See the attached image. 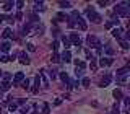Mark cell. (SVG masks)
I'll use <instances>...</instances> for the list:
<instances>
[{
  "label": "cell",
  "instance_id": "cell-34",
  "mask_svg": "<svg viewBox=\"0 0 130 114\" xmlns=\"http://www.w3.org/2000/svg\"><path fill=\"white\" fill-rule=\"evenodd\" d=\"M23 5H24L23 0H18V2H16V7H18V8H23Z\"/></svg>",
  "mask_w": 130,
  "mask_h": 114
},
{
  "label": "cell",
  "instance_id": "cell-2",
  "mask_svg": "<svg viewBox=\"0 0 130 114\" xmlns=\"http://www.w3.org/2000/svg\"><path fill=\"white\" fill-rule=\"evenodd\" d=\"M114 11H116V15H119V16L124 18V16L128 15V5H127V3H124V5H116Z\"/></svg>",
  "mask_w": 130,
  "mask_h": 114
},
{
  "label": "cell",
  "instance_id": "cell-26",
  "mask_svg": "<svg viewBox=\"0 0 130 114\" xmlns=\"http://www.w3.org/2000/svg\"><path fill=\"white\" fill-rule=\"evenodd\" d=\"M52 62H60V55L57 52H54V55H52Z\"/></svg>",
  "mask_w": 130,
  "mask_h": 114
},
{
  "label": "cell",
  "instance_id": "cell-19",
  "mask_svg": "<svg viewBox=\"0 0 130 114\" xmlns=\"http://www.w3.org/2000/svg\"><path fill=\"white\" fill-rule=\"evenodd\" d=\"M16 106H18L16 103H10V104H8V111H10L11 114H13V112L16 111V109H18V108H16Z\"/></svg>",
  "mask_w": 130,
  "mask_h": 114
},
{
  "label": "cell",
  "instance_id": "cell-37",
  "mask_svg": "<svg viewBox=\"0 0 130 114\" xmlns=\"http://www.w3.org/2000/svg\"><path fill=\"white\" fill-rule=\"evenodd\" d=\"M49 73H51V78H52V80H54V78H55V77H57V73H55L54 70H51V72H49Z\"/></svg>",
  "mask_w": 130,
  "mask_h": 114
},
{
  "label": "cell",
  "instance_id": "cell-43",
  "mask_svg": "<svg viewBox=\"0 0 130 114\" xmlns=\"http://www.w3.org/2000/svg\"><path fill=\"white\" fill-rule=\"evenodd\" d=\"M16 18H18V20H21V18H23V15H21V11H18V13H16Z\"/></svg>",
  "mask_w": 130,
  "mask_h": 114
},
{
  "label": "cell",
  "instance_id": "cell-25",
  "mask_svg": "<svg viewBox=\"0 0 130 114\" xmlns=\"http://www.w3.org/2000/svg\"><path fill=\"white\" fill-rule=\"evenodd\" d=\"M62 42H63V46H65V47H70V46H72L70 41H68V38H65V36L62 38Z\"/></svg>",
  "mask_w": 130,
  "mask_h": 114
},
{
  "label": "cell",
  "instance_id": "cell-38",
  "mask_svg": "<svg viewBox=\"0 0 130 114\" xmlns=\"http://www.w3.org/2000/svg\"><path fill=\"white\" fill-rule=\"evenodd\" d=\"M38 20H39L38 15H31V21H38Z\"/></svg>",
  "mask_w": 130,
  "mask_h": 114
},
{
  "label": "cell",
  "instance_id": "cell-33",
  "mask_svg": "<svg viewBox=\"0 0 130 114\" xmlns=\"http://www.w3.org/2000/svg\"><path fill=\"white\" fill-rule=\"evenodd\" d=\"M52 47H54V51H57V49H59V41H54V42H52Z\"/></svg>",
  "mask_w": 130,
  "mask_h": 114
},
{
  "label": "cell",
  "instance_id": "cell-5",
  "mask_svg": "<svg viewBox=\"0 0 130 114\" xmlns=\"http://www.w3.org/2000/svg\"><path fill=\"white\" fill-rule=\"evenodd\" d=\"M68 41H70V44H76V46H80V36L78 34H75V33H72L70 34V38H68Z\"/></svg>",
  "mask_w": 130,
  "mask_h": 114
},
{
  "label": "cell",
  "instance_id": "cell-36",
  "mask_svg": "<svg viewBox=\"0 0 130 114\" xmlns=\"http://www.w3.org/2000/svg\"><path fill=\"white\" fill-rule=\"evenodd\" d=\"M28 49H29V51L32 52V51H34V49H36V47H34V44H31V42H29V44H28Z\"/></svg>",
  "mask_w": 130,
  "mask_h": 114
},
{
  "label": "cell",
  "instance_id": "cell-16",
  "mask_svg": "<svg viewBox=\"0 0 130 114\" xmlns=\"http://www.w3.org/2000/svg\"><path fill=\"white\" fill-rule=\"evenodd\" d=\"M112 96L119 101V99H122V91H120V90H114V91H112Z\"/></svg>",
  "mask_w": 130,
  "mask_h": 114
},
{
  "label": "cell",
  "instance_id": "cell-35",
  "mask_svg": "<svg viewBox=\"0 0 130 114\" xmlns=\"http://www.w3.org/2000/svg\"><path fill=\"white\" fill-rule=\"evenodd\" d=\"M3 78H5L7 81H10V78H11V75H10V73H5V75H3Z\"/></svg>",
  "mask_w": 130,
  "mask_h": 114
},
{
  "label": "cell",
  "instance_id": "cell-13",
  "mask_svg": "<svg viewBox=\"0 0 130 114\" xmlns=\"http://www.w3.org/2000/svg\"><path fill=\"white\" fill-rule=\"evenodd\" d=\"M2 36H3V38H7V39H8V38H13V31H11L10 28H7V30L2 33Z\"/></svg>",
  "mask_w": 130,
  "mask_h": 114
},
{
  "label": "cell",
  "instance_id": "cell-29",
  "mask_svg": "<svg viewBox=\"0 0 130 114\" xmlns=\"http://www.w3.org/2000/svg\"><path fill=\"white\" fill-rule=\"evenodd\" d=\"M104 52H106V54H109V55H112V52H114V51H112V47H109V46H107V47L104 49Z\"/></svg>",
  "mask_w": 130,
  "mask_h": 114
},
{
  "label": "cell",
  "instance_id": "cell-9",
  "mask_svg": "<svg viewBox=\"0 0 130 114\" xmlns=\"http://www.w3.org/2000/svg\"><path fill=\"white\" fill-rule=\"evenodd\" d=\"M60 60H63V62H70V60H72V54H70V52H63V54H62V57H60Z\"/></svg>",
  "mask_w": 130,
  "mask_h": 114
},
{
  "label": "cell",
  "instance_id": "cell-40",
  "mask_svg": "<svg viewBox=\"0 0 130 114\" xmlns=\"http://www.w3.org/2000/svg\"><path fill=\"white\" fill-rule=\"evenodd\" d=\"M89 67H91V70H96V64L93 62V60H91V65H89Z\"/></svg>",
  "mask_w": 130,
  "mask_h": 114
},
{
  "label": "cell",
  "instance_id": "cell-39",
  "mask_svg": "<svg viewBox=\"0 0 130 114\" xmlns=\"http://www.w3.org/2000/svg\"><path fill=\"white\" fill-rule=\"evenodd\" d=\"M111 28H112V23L107 21V23H106V30H111Z\"/></svg>",
  "mask_w": 130,
  "mask_h": 114
},
{
  "label": "cell",
  "instance_id": "cell-32",
  "mask_svg": "<svg viewBox=\"0 0 130 114\" xmlns=\"http://www.w3.org/2000/svg\"><path fill=\"white\" fill-rule=\"evenodd\" d=\"M20 111H21L23 114H26L28 111H29V108H28V106H23V108H21V109H20Z\"/></svg>",
  "mask_w": 130,
  "mask_h": 114
},
{
  "label": "cell",
  "instance_id": "cell-15",
  "mask_svg": "<svg viewBox=\"0 0 130 114\" xmlns=\"http://www.w3.org/2000/svg\"><path fill=\"white\" fill-rule=\"evenodd\" d=\"M75 65H76V70H78V68H81V70L86 68V64H85L83 60H75Z\"/></svg>",
  "mask_w": 130,
  "mask_h": 114
},
{
  "label": "cell",
  "instance_id": "cell-17",
  "mask_svg": "<svg viewBox=\"0 0 130 114\" xmlns=\"http://www.w3.org/2000/svg\"><path fill=\"white\" fill-rule=\"evenodd\" d=\"M68 18H70V16H67L65 13H59V15H57V20H59V21H68Z\"/></svg>",
  "mask_w": 130,
  "mask_h": 114
},
{
  "label": "cell",
  "instance_id": "cell-23",
  "mask_svg": "<svg viewBox=\"0 0 130 114\" xmlns=\"http://www.w3.org/2000/svg\"><path fill=\"white\" fill-rule=\"evenodd\" d=\"M21 87H23L24 90H29V80H28V78L23 80V81H21Z\"/></svg>",
  "mask_w": 130,
  "mask_h": 114
},
{
  "label": "cell",
  "instance_id": "cell-3",
  "mask_svg": "<svg viewBox=\"0 0 130 114\" xmlns=\"http://www.w3.org/2000/svg\"><path fill=\"white\" fill-rule=\"evenodd\" d=\"M86 42H88V46L89 47H101V42H99V41H98V38H96V36H91V34H89L88 36V38H86Z\"/></svg>",
  "mask_w": 130,
  "mask_h": 114
},
{
  "label": "cell",
  "instance_id": "cell-14",
  "mask_svg": "<svg viewBox=\"0 0 130 114\" xmlns=\"http://www.w3.org/2000/svg\"><path fill=\"white\" fill-rule=\"evenodd\" d=\"M41 114H51V106H49L47 103L42 104V111H41Z\"/></svg>",
  "mask_w": 130,
  "mask_h": 114
},
{
  "label": "cell",
  "instance_id": "cell-41",
  "mask_svg": "<svg viewBox=\"0 0 130 114\" xmlns=\"http://www.w3.org/2000/svg\"><path fill=\"white\" fill-rule=\"evenodd\" d=\"M24 103H26V99H18L16 101V104H24Z\"/></svg>",
  "mask_w": 130,
  "mask_h": 114
},
{
  "label": "cell",
  "instance_id": "cell-8",
  "mask_svg": "<svg viewBox=\"0 0 130 114\" xmlns=\"http://www.w3.org/2000/svg\"><path fill=\"white\" fill-rule=\"evenodd\" d=\"M10 88H11V81L3 80V81H2V85H0V90H2V91H8Z\"/></svg>",
  "mask_w": 130,
  "mask_h": 114
},
{
  "label": "cell",
  "instance_id": "cell-22",
  "mask_svg": "<svg viewBox=\"0 0 130 114\" xmlns=\"http://www.w3.org/2000/svg\"><path fill=\"white\" fill-rule=\"evenodd\" d=\"M59 7H60V8H70L72 3H70V2H59Z\"/></svg>",
  "mask_w": 130,
  "mask_h": 114
},
{
  "label": "cell",
  "instance_id": "cell-12",
  "mask_svg": "<svg viewBox=\"0 0 130 114\" xmlns=\"http://www.w3.org/2000/svg\"><path fill=\"white\" fill-rule=\"evenodd\" d=\"M0 49H2L3 52H8V51H10V49H11V44L8 42V41H5V42H3L2 46H0Z\"/></svg>",
  "mask_w": 130,
  "mask_h": 114
},
{
  "label": "cell",
  "instance_id": "cell-27",
  "mask_svg": "<svg viewBox=\"0 0 130 114\" xmlns=\"http://www.w3.org/2000/svg\"><path fill=\"white\" fill-rule=\"evenodd\" d=\"M29 30H31V24H26V26L23 28V34H28V33H29Z\"/></svg>",
  "mask_w": 130,
  "mask_h": 114
},
{
  "label": "cell",
  "instance_id": "cell-10",
  "mask_svg": "<svg viewBox=\"0 0 130 114\" xmlns=\"http://www.w3.org/2000/svg\"><path fill=\"white\" fill-rule=\"evenodd\" d=\"M122 31H124V30H120V28H114V30H112V34H114V38L120 39V38H122Z\"/></svg>",
  "mask_w": 130,
  "mask_h": 114
},
{
  "label": "cell",
  "instance_id": "cell-44",
  "mask_svg": "<svg viewBox=\"0 0 130 114\" xmlns=\"http://www.w3.org/2000/svg\"><path fill=\"white\" fill-rule=\"evenodd\" d=\"M0 77H3V72L2 70H0Z\"/></svg>",
  "mask_w": 130,
  "mask_h": 114
},
{
  "label": "cell",
  "instance_id": "cell-42",
  "mask_svg": "<svg viewBox=\"0 0 130 114\" xmlns=\"http://www.w3.org/2000/svg\"><path fill=\"white\" fill-rule=\"evenodd\" d=\"M5 16H7V15H0V23L5 21Z\"/></svg>",
  "mask_w": 130,
  "mask_h": 114
},
{
  "label": "cell",
  "instance_id": "cell-6",
  "mask_svg": "<svg viewBox=\"0 0 130 114\" xmlns=\"http://www.w3.org/2000/svg\"><path fill=\"white\" fill-rule=\"evenodd\" d=\"M111 64H112V59H109V57H103V59L99 60V65H101V67H109Z\"/></svg>",
  "mask_w": 130,
  "mask_h": 114
},
{
  "label": "cell",
  "instance_id": "cell-28",
  "mask_svg": "<svg viewBox=\"0 0 130 114\" xmlns=\"http://www.w3.org/2000/svg\"><path fill=\"white\" fill-rule=\"evenodd\" d=\"M120 47L122 49H128V42L127 41H120Z\"/></svg>",
  "mask_w": 130,
  "mask_h": 114
},
{
  "label": "cell",
  "instance_id": "cell-11",
  "mask_svg": "<svg viewBox=\"0 0 130 114\" xmlns=\"http://www.w3.org/2000/svg\"><path fill=\"white\" fill-rule=\"evenodd\" d=\"M20 62L21 64H29V57L24 54V52H21V54H20Z\"/></svg>",
  "mask_w": 130,
  "mask_h": 114
},
{
  "label": "cell",
  "instance_id": "cell-31",
  "mask_svg": "<svg viewBox=\"0 0 130 114\" xmlns=\"http://www.w3.org/2000/svg\"><path fill=\"white\" fill-rule=\"evenodd\" d=\"M107 114H119V109H117V106H114L112 111H111V112H107Z\"/></svg>",
  "mask_w": 130,
  "mask_h": 114
},
{
  "label": "cell",
  "instance_id": "cell-21",
  "mask_svg": "<svg viewBox=\"0 0 130 114\" xmlns=\"http://www.w3.org/2000/svg\"><path fill=\"white\" fill-rule=\"evenodd\" d=\"M15 57H8V55H2L0 57V62H11Z\"/></svg>",
  "mask_w": 130,
  "mask_h": 114
},
{
  "label": "cell",
  "instance_id": "cell-24",
  "mask_svg": "<svg viewBox=\"0 0 130 114\" xmlns=\"http://www.w3.org/2000/svg\"><path fill=\"white\" fill-rule=\"evenodd\" d=\"M44 8V2H36V7H34V10L38 11V10H42Z\"/></svg>",
  "mask_w": 130,
  "mask_h": 114
},
{
  "label": "cell",
  "instance_id": "cell-30",
  "mask_svg": "<svg viewBox=\"0 0 130 114\" xmlns=\"http://www.w3.org/2000/svg\"><path fill=\"white\" fill-rule=\"evenodd\" d=\"M81 83H83V87H89V78H83Z\"/></svg>",
  "mask_w": 130,
  "mask_h": 114
},
{
  "label": "cell",
  "instance_id": "cell-7",
  "mask_svg": "<svg viewBox=\"0 0 130 114\" xmlns=\"http://www.w3.org/2000/svg\"><path fill=\"white\" fill-rule=\"evenodd\" d=\"M109 83H111V75H104L103 78H101V83H99V87H107Z\"/></svg>",
  "mask_w": 130,
  "mask_h": 114
},
{
  "label": "cell",
  "instance_id": "cell-4",
  "mask_svg": "<svg viewBox=\"0 0 130 114\" xmlns=\"http://www.w3.org/2000/svg\"><path fill=\"white\" fill-rule=\"evenodd\" d=\"M23 80H24V73H23V72H18V73H15V77H13V85H18V83H21Z\"/></svg>",
  "mask_w": 130,
  "mask_h": 114
},
{
  "label": "cell",
  "instance_id": "cell-18",
  "mask_svg": "<svg viewBox=\"0 0 130 114\" xmlns=\"http://www.w3.org/2000/svg\"><path fill=\"white\" fill-rule=\"evenodd\" d=\"M59 77H60V80H62L63 83H68V81H70V78H68V75H67L65 72H62V73H60Z\"/></svg>",
  "mask_w": 130,
  "mask_h": 114
},
{
  "label": "cell",
  "instance_id": "cell-20",
  "mask_svg": "<svg viewBox=\"0 0 130 114\" xmlns=\"http://www.w3.org/2000/svg\"><path fill=\"white\" fill-rule=\"evenodd\" d=\"M11 8H13V2H7L5 5H3V10H5V11H10Z\"/></svg>",
  "mask_w": 130,
  "mask_h": 114
},
{
  "label": "cell",
  "instance_id": "cell-1",
  "mask_svg": "<svg viewBox=\"0 0 130 114\" xmlns=\"http://www.w3.org/2000/svg\"><path fill=\"white\" fill-rule=\"evenodd\" d=\"M86 15L89 16V20H91L93 23H96V24H99L101 21H103V20H101V15H99V13H96L93 8H86Z\"/></svg>",
  "mask_w": 130,
  "mask_h": 114
}]
</instances>
